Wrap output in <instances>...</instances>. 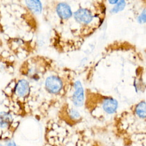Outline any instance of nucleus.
Listing matches in <instances>:
<instances>
[{
	"label": "nucleus",
	"mask_w": 146,
	"mask_h": 146,
	"mask_svg": "<svg viewBox=\"0 0 146 146\" xmlns=\"http://www.w3.org/2000/svg\"><path fill=\"white\" fill-rule=\"evenodd\" d=\"M7 146H17L15 141L13 140H10L7 143Z\"/></svg>",
	"instance_id": "ddd939ff"
},
{
	"label": "nucleus",
	"mask_w": 146,
	"mask_h": 146,
	"mask_svg": "<svg viewBox=\"0 0 146 146\" xmlns=\"http://www.w3.org/2000/svg\"><path fill=\"white\" fill-rule=\"evenodd\" d=\"M75 91L72 95V100L76 107L82 106L84 102V91L80 81H76L74 85Z\"/></svg>",
	"instance_id": "7ed1b4c3"
},
{
	"label": "nucleus",
	"mask_w": 146,
	"mask_h": 146,
	"mask_svg": "<svg viewBox=\"0 0 146 146\" xmlns=\"http://www.w3.org/2000/svg\"><path fill=\"white\" fill-rule=\"evenodd\" d=\"M126 5L124 1H120L115 5V6L111 9V12L112 13H117L124 9Z\"/></svg>",
	"instance_id": "9b49d317"
},
{
	"label": "nucleus",
	"mask_w": 146,
	"mask_h": 146,
	"mask_svg": "<svg viewBox=\"0 0 146 146\" xmlns=\"http://www.w3.org/2000/svg\"><path fill=\"white\" fill-rule=\"evenodd\" d=\"M25 3L27 8L34 14H39L41 13L42 9V3L38 0L26 1Z\"/></svg>",
	"instance_id": "6e6552de"
},
{
	"label": "nucleus",
	"mask_w": 146,
	"mask_h": 146,
	"mask_svg": "<svg viewBox=\"0 0 146 146\" xmlns=\"http://www.w3.org/2000/svg\"><path fill=\"white\" fill-rule=\"evenodd\" d=\"M13 121V116L7 112H0V128L6 129L9 128Z\"/></svg>",
	"instance_id": "0eeeda50"
},
{
	"label": "nucleus",
	"mask_w": 146,
	"mask_h": 146,
	"mask_svg": "<svg viewBox=\"0 0 146 146\" xmlns=\"http://www.w3.org/2000/svg\"><path fill=\"white\" fill-rule=\"evenodd\" d=\"M0 146H6V145H3V144H0Z\"/></svg>",
	"instance_id": "2eb2a0df"
},
{
	"label": "nucleus",
	"mask_w": 146,
	"mask_h": 146,
	"mask_svg": "<svg viewBox=\"0 0 146 146\" xmlns=\"http://www.w3.org/2000/svg\"><path fill=\"white\" fill-rule=\"evenodd\" d=\"M119 1H108L109 3L110 4H112V5H113V4H116L117 2H118Z\"/></svg>",
	"instance_id": "4468645a"
},
{
	"label": "nucleus",
	"mask_w": 146,
	"mask_h": 146,
	"mask_svg": "<svg viewBox=\"0 0 146 146\" xmlns=\"http://www.w3.org/2000/svg\"><path fill=\"white\" fill-rule=\"evenodd\" d=\"M68 117L71 120V123H77L79 121L81 118V116L80 113L75 109L71 108L69 110L68 113Z\"/></svg>",
	"instance_id": "9d476101"
},
{
	"label": "nucleus",
	"mask_w": 146,
	"mask_h": 146,
	"mask_svg": "<svg viewBox=\"0 0 146 146\" xmlns=\"http://www.w3.org/2000/svg\"><path fill=\"white\" fill-rule=\"evenodd\" d=\"M75 21L84 25L90 23L93 19L94 16L90 10L87 9H79L74 14Z\"/></svg>",
	"instance_id": "f03ea898"
},
{
	"label": "nucleus",
	"mask_w": 146,
	"mask_h": 146,
	"mask_svg": "<svg viewBox=\"0 0 146 146\" xmlns=\"http://www.w3.org/2000/svg\"><path fill=\"white\" fill-rule=\"evenodd\" d=\"M137 21L140 23L146 22V9H144L140 14V15L138 17Z\"/></svg>",
	"instance_id": "f8f14e48"
},
{
	"label": "nucleus",
	"mask_w": 146,
	"mask_h": 146,
	"mask_svg": "<svg viewBox=\"0 0 146 146\" xmlns=\"http://www.w3.org/2000/svg\"><path fill=\"white\" fill-rule=\"evenodd\" d=\"M15 91L20 97L24 98L27 96L30 92L29 83L26 79H20L15 86Z\"/></svg>",
	"instance_id": "39448f33"
},
{
	"label": "nucleus",
	"mask_w": 146,
	"mask_h": 146,
	"mask_svg": "<svg viewBox=\"0 0 146 146\" xmlns=\"http://www.w3.org/2000/svg\"><path fill=\"white\" fill-rule=\"evenodd\" d=\"M136 115L141 119H146V102H140L135 108Z\"/></svg>",
	"instance_id": "1a4fd4ad"
},
{
	"label": "nucleus",
	"mask_w": 146,
	"mask_h": 146,
	"mask_svg": "<svg viewBox=\"0 0 146 146\" xmlns=\"http://www.w3.org/2000/svg\"><path fill=\"white\" fill-rule=\"evenodd\" d=\"M56 10L58 16L63 19H68L72 15L71 7L66 3H59L56 6Z\"/></svg>",
	"instance_id": "423d86ee"
},
{
	"label": "nucleus",
	"mask_w": 146,
	"mask_h": 146,
	"mask_svg": "<svg viewBox=\"0 0 146 146\" xmlns=\"http://www.w3.org/2000/svg\"><path fill=\"white\" fill-rule=\"evenodd\" d=\"M118 107V103L117 100L112 98H105L102 103V108L107 113L113 114L114 113Z\"/></svg>",
	"instance_id": "20e7f679"
},
{
	"label": "nucleus",
	"mask_w": 146,
	"mask_h": 146,
	"mask_svg": "<svg viewBox=\"0 0 146 146\" xmlns=\"http://www.w3.org/2000/svg\"><path fill=\"white\" fill-rule=\"evenodd\" d=\"M62 86L61 79L56 76H48L45 81L46 88L51 94L59 92L62 88Z\"/></svg>",
	"instance_id": "f257e3e1"
}]
</instances>
